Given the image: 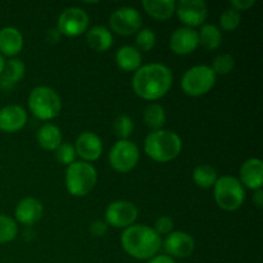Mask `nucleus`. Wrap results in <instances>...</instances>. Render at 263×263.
<instances>
[{"label":"nucleus","mask_w":263,"mask_h":263,"mask_svg":"<svg viewBox=\"0 0 263 263\" xmlns=\"http://www.w3.org/2000/svg\"><path fill=\"white\" fill-rule=\"evenodd\" d=\"M174 76L166 64L149 63L134 72L133 89L141 99L154 102L168 94Z\"/></svg>","instance_id":"obj_1"},{"label":"nucleus","mask_w":263,"mask_h":263,"mask_svg":"<svg viewBox=\"0 0 263 263\" xmlns=\"http://www.w3.org/2000/svg\"><path fill=\"white\" fill-rule=\"evenodd\" d=\"M90 17L82 8L69 7L59 14L57 30L66 37H77L87 31Z\"/></svg>","instance_id":"obj_9"},{"label":"nucleus","mask_w":263,"mask_h":263,"mask_svg":"<svg viewBox=\"0 0 263 263\" xmlns=\"http://www.w3.org/2000/svg\"><path fill=\"white\" fill-rule=\"evenodd\" d=\"M134 121L130 116L120 115L113 121V133L117 136L118 140H128L134 133Z\"/></svg>","instance_id":"obj_28"},{"label":"nucleus","mask_w":263,"mask_h":263,"mask_svg":"<svg viewBox=\"0 0 263 263\" xmlns=\"http://www.w3.org/2000/svg\"><path fill=\"white\" fill-rule=\"evenodd\" d=\"M23 49V36L18 28L7 26L0 30V54L8 58H17Z\"/></svg>","instance_id":"obj_19"},{"label":"nucleus","mask_w":263,"mask_h":263,"mask_svg":"<svg viewBox=\"0 0 263 263\" xmlns=\"http://www.w3.org/2000/svg\"><path fill=\"white\" fill-rule=\"evenodd\" d=\"M198 39H199V45L212 51L220 48L222 43V32L217 26L212 23H204L198 31Z\"/></svg>","instance_id":"obj_25"},{"label":"nucleus","mask_w":263,"mask_h":263,"mask_svg":"<svg viewBox=\"0 0 263 263\" xmlns=\"http://www.w3.org/2000/svg\"><path fill=\"white\" fill-rule=\"evenodd\" d=\"M18 235V225L14 218L0 215V244H8Z\"/></svg>","instance_id":"obj_29"},{"label":"nucleus","mask_w":263,"mask_h":263,"mask_svg":"<svg viewBox=\"0 0 263 263\" xmlns=\"http://www.w3.org/2000/svg\"><path fill=\"white\" fill-rule=\"evenodd\" d=\"M28 108H30V112L39 120H54L61 113V97L51 87L40 85L31 90L30 95H28Z\"/></svg>","instance_id":"obj_5"},{"label":"nucleus","mask_w":263,"mask_h":263,"mask_svg":"<svg viewBox=\"0 0 263 263\" xmlns=\"http://www.w3.org/2000/svg\"><path fill=\"white\" fill-rule=\"evenodd\" d=\"M98 181V172L92 164L84 161H76L69 164L66 170V182L67 192L72 197L82 198L86 197L92 192Z\"/></svg>","instance_id":"obj_4"},{"label":"nucleus","mask_w":263,"mask_h":263,"mask_svg":"<svg viewBox=\"0 0 263 263\" xmlns=\"http://www.w3.org/2000/svg\"><path fill=\"white\" fill-rule=\"evenodd\" d=\"M156 43H157L156 33H154V31L152 30V28L149 27L141 28V30L136 33L135 48L138 49L140 53L141 51H151L152 49L156 46Z\"/></svg>","instance_id":"obj_32"},{"label":"nucleus","mask_w":263,"mask_h":263,"mask_svg":"<svg viewBox=\"0 0 263 263\" xmlns=\"http://www.w3.org/2000/svg\"><path fill=\"white\" fill-rule=\"evenodd\" d=\"M239 181L244 189L259 190L263 185V163L259 158H249L241 164L239 171Z\"/></svg>","instance_id":"obj_18"},{"label":"nucleus","mask_w":263,"mask_h":263,"mask_svg":"<svg viewBox=\"0 0 263 263\" xmlns=\"http://www.w3.org/2000/svg\"><path fill=\"white\" fill-rule=\"evenodd\" d=\"M76 151L71 143H62L58 148L55 149V159L63 166L68 167L73 162H76Z\"/></svg>","instance_id":"obj_33"},{"label":"nucleus","mask_w":263,"mask_h":263,"mask_svg":"<svg viewBox=\"0 0 263 263\" xmlns=\"http://www.w3.org/2000/svg\"><path fill=\"white\" fill-rule=\"evenodd\" d=\"M146 156L158 163H168L181 154L182 140L175 131H151L144 141Z\"/></svg>","instance_id":"obj_3"},{"label":"nucleus","mask_w":263,"mask_h":263,"mask_svg":"<svg viewBox=\"0 0 263 263\" xmlns=\"http://www.w3.org/2000/svg\"><path fill=\"white\" fill-rule=\"evenodd\" d=\"M26 66L20 58H10L5 62L4 69L0 74V87L10 89L25 77Z\"/></svg>","instance_id":"obj_22"},{"label":"nucleus","mask_w":263,"mask_h":263,"mask_svg":"<svg viewBox=\"0 0 263 263\" xmlns=\"http://www.w3.org/2000/svg\"><path fill=\"white\" fill-rule=\"evenodd\" d=\"M154 231L161 235H168L172 233V229H174V221L168 216H161V217L157 218L156 223H154Z\"/></svg>","instance_id":"obj_34"},{"label":"nucleus","mask_w":263,"mask_h":263,"mask_svg":"<svg viewBox=\"0 0 263 263\" xmlns=\"http://www.w3.org/2000/svg\"><path fill=\"white\" fill-rule=\"evenodd\" d=\"M4 64H5V59H4V57L0 54V74H2L3 69H4Z\"/></svg>","instance_id":"obj_39"},{"label":"nucleus","mask_w":263,"mask_h":263,"mask_svg":"<svg viewBox=\"0 0 263 263\" xmlns=\"http://www.w3.org/2000/svg\"><path fill=\"white\" fill-rule=\"evenodd\" d=\"M241 14L240 12L235 10L234 8H226L220 15V26L223 31L233 32L240 26Z\"/></svg>","instance_id":"obj_31"},{"label":"nucleus","mask_w":263,"mask_h":263,"mask_svg":"<svg viewBox=\"0 0 263 263\" xmlns=\"http://www.w3.org/2000/svg\"><path fill=\"white\" fill-rule=\"evenodd\" d=\"M139 211L133 202L116 200L105 210V222L116 229H127L135 223Z\"/></svg>","instance_id":"obj_11"},{"label":"nucleus","mask_w":263,"mask_h":263,"mask_svg":"<svg viewBox=\"0 0 263 263\" xmlns=\"http://www.w3.org/2000/svg\"><path fill=\"white\" fill-rule=\"evenodd\" d=\"M36 139L39 145L48 152H55V149L63 143L61 128L53 123H45L41 126L36 134Z\"/></svg>","instance_id":"obj_23"},{"label":"nucleus","mask_w":263,"mask_h":263,"mask_svg":"<svg viewBox=\"0 0 263 263\" xmlns=\"http://www.w3.org/2000/svg\"><path fill=\"white\" fill-rule=\"evenodd\" d=\"M175 13L186 27H198L207 20L208 5L203 0H180L176 3Z\"/></svg>","instance_id":"obj_12"},{"label":"nucleus","mask_w":263,"mask_h":263,"mask_svg":"<svg viewBox=\"0 0 263 263\" xmlns=\"http://www.w3.org/2000/svg\"><path fill=\"white\" fill-rule=\"evenodd\" d=\"M144 123L152 131L162 130L167 122L166 110L158 103H151L144 110Z\"/></svg>","instance_id":"obj_26"},{"label":"nucleus","mask_w":263,"mask_h":263,"mask_svg":"<svg viewBox=\"0 0 263 263\" xmlns=\"http://www.w3.org/2000/svg\"><path fill=\"white\" fill-rule=\"evenodd\" d=\"M143 8L154 20L167 21L175 14L176 2L174 0H144Z\"/></svg>","instance_id":"obj_24"},{"label":"nucleus","mask_w":263,"mask_h":263,"mask_svg":"<svg viewBox=\"0 0 263 263\" xmlns=\"http://www.w3.org/2000/svg\"><path fill=\"white\" fill-rule=\"evenodd\" d=\"M163 248L171 258H186L194 252L195 241L193 236L185 231H172L164 239Z\"/></svg>","instance_id":"obj_13"},{"label":"nucleus","mask_w":263,"mask_h":263,"mask_svg":"<svg viewBox=\"0 0 263 263\" xmlns=\"http://www.w3.org/2000/svg\"><path fill=\"white\" fill-rule=\"evenodd\" d=\"M116 64L120 69L125 72H135L141 67L143 57L141 53L131 45H125L120 48L115 57Z\"/></svg>","instance_id":"obj_21"},{"label":"nucleus","mask_w":263,"mask_h":263,"mask_svg":"<svg viewBox=\"0 0 263 263\" xmlns=\"http://www.w3.org/2000/svg\"><path fill=\"white\" fill-rule=\"evenodd\" d=\"M217 76L207 64H198L184 73L181 79V89L189 97H203L208 94L216 85Z\"/></svg>","instance_id":"obj_7"},{"label":"nucleus","mask_w":263,"mask_h":263,"mask_svg":"<svg viewBox=\"0 0 263 263\" xmlns=\"http://www.w3.org/2000/svg\"><path fill=\"white\" fill-rule=\"evenodd\" d=\"M213 195L218 207L228 212L239 210L246 202V189L236 177L230 175L218 177L213 186Z\"/></svg>","instance_id":"obj_6"},{"label":"nucleus","mask_w":263,"mask_h":263,"mask_svg":"<svg viewBox=\"0 0 263 263\" xmlns=\"http://www.w3.org/2000/svg\"><path fill=\"white\" fill-rule=\"evenodd\" d=\"M231 8H234L235 10L240 12V10H247L249 8L253 7L256 4L254 0H231Z\"/></svg>","instance_id":"obj_36"},{"label":"nucleus","mask_w":263,"mask_h":263,"mask_svg":"<svg viewBox=\"0 0 263 263\" xmlns=\"http://www.w3.org/2000/svg\"><path fill=\"white\" fill-rule=\"evenodd\" d=\"M108 159L115 171L126 174L133 171L139 163L140 152L138 145L131 140H117L110 149Z\"/></svg>","instance_id":"obj_8"},{"label":"nucleus","mask_w":263,"mask_h":263,"mask_svg":"<svg viewBox=\"0 0 263 263\" xmlns=\"http://www.w3.org/2000/svg\"><path fill=\"white\" fill-rule=\"evenodd\" d=\"M217 179V171L208 164H199L193 171V181L198 187H202V189L213 187Z\"/></svg>","instance_id":"obj_27"},{"label":"nucleus","mask_w":263,"mask_h":263,"mask_svg":"<svg viewBox=\"0 0 263 263\" xmlns=\"http://www.w3.org/2000/svg\"><path fill=\"white\" fill-rule=\"evenodd\" d=\"M73 146L77 156L87 163L99 159L103 153L102 139L92 131H84L80 134Z\"/></svg>","instance_id":"obj_14"},{"label":"nucleus","mask_w":263,"mask_h":263,"mask_svg":"<svg viewBox=\"0 0 263 263\" xmlns=\"http://www.w3.org/2000/svg\"><path fill=\"white\" fill-rule=\"evenodd\" d=\"M110 30L120 36H131L138 33L143 26V18L138 9L122 7L116 9L109 18Z\"/></svg>","instance_id":"obj_10"},{"label":"nucleus","mask_w":263,"mask_h":263,"mask_svg":"<svg viewBox=\"0 0 263 263\" xmlns=\"http://www.w3.org/2000/svg\"><path fill=\"white\" fill-rule=\"evenodd\" d=\"M43 213L44 207L40 200L33 197L23 198L22 200H20L14 210L15 222L30 228L41 220Z\"/></svg>","instance_id":"obj_17"},{"label":"nucleus","mask_w":263,"mask_h":263,"mask_svg":"<svg viewBox=\"0 0 263 263\" xmlns=\"http://www.w3.org/2000/svg\"><path fill=\"white\" fill-rule=\"evenodd\" d=\"M89 231L92 236H95V238H102V236H104L108 231L107 222L103 220L94 221V222L90 225Z\"/></svg>","instance_id":"obj_35"},{"label":"nucleus","mask_w":263,"mask_h":263,"mask_svg":"<svg viewBox=\"0 0 263 263\" xmlns=\"http://www.w3.org/2000/svg\"><path fill=\"white\" fill-rule=\"evenodd\" d=\"M234 66H235V59H234L233 55H230V54H218L217 57H215L210 67L215 72L216 76H226V74L233 71Z\"/></svg>","instance_id":"obj_30"},{"label":"nucleus","mask_w":263,"mask_h":263,"mask_svg":"<svg viewBox=\"0 0 263 263\" xmlns=\"http://www.w3.org/2000/svg\"><path fill=\"white\" fill-rule=\"evenodd\" d=\"M148 263H176L174 261V258H171L167 254H157L153 258L149 259Z\"/></svg>","instance_id":"obj_37"},{"label":"nucleus","mask_w":263,"mask_h":263,"mask_svg":"<svg viewBox=\"0 0 263 263\" xmlns=\"http://www.w3.org/2000/svg\"><path fill=\"white\" fill-rule=\"evenodd\" d=\"M87 45L98 53L109 50L113 45V33L105 26H94L86 33Z\"/></svg>","instance_id":"obj_20"},{"label":"nucleus","mask_w":263,"mask_h":263,"mask_svg":"<svg viewBox=\"0 0 263 263\" xmlns=\"http://www.w3.org/2000/svg\"><path fill=\"white\" fill-rule=\"evenodd\" d=\"M27 123V112L17 104L5 105L0 109V131L7 134L18 133Z\"/></svg>","instance_id":"obj_16"},{"label":"nucleus","mask_w":263,"mask_h":263,"mask_svg":"<svg viewBox=\"0 0 263 263\" xmlns=\"http://www.w3.org/2000/svg\"><path fill=\"white\" fill-rule=\"evenodd\" d=\"M121 246L126 253L139 261H149L157 256L162 247V239L148 225L134 223L121 235Z\"/></svg>","instance_id":"obj_2"},{"label":"nucleus","mask_w":263,"mask_h":263,"mask_svg":"<svg viewBox=\"0 0 263 263\" xmlns=\"http://www.w3.org/2000/svg\"><path fill=\"white\" fill-rule=\"evenodd\" d=\"M253 203L258 208H262V205H263V190L262 189L256 190V193H254V195H253Z\"/></svg>","instance_id":"obj_38"},{"label":"nucleus","mask_w":263,"mask_h":263,"mask_svg":"<svg viewBox=\"0 0 263 263\" xmlns=\"http://www.w3.org/2000/svg\"><path fill=\"white\" fill-rule=\"evenodd\" d=\"M170 49L176 55H189L199 46L198 31L189 27H180L170 37Z\"/></svg>","instance_id":"obj_15"}]
</instances>
